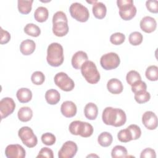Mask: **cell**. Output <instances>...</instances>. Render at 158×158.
<instances>
[{
  "mask_svg": "<svg viewBox=\"0 0 158 158\" xmlns=\"http://www.w3.org/2000/svg\"><path fill=\"white\" fill-rule=\"evenodd\" d=\"M33 2V0H30V1L19 0L17 1V7H18V10L19 12L22 14H29L31 10Z\"/></svg>",
  "mask_w": 158,
  "mask_h": 158,
  "instance_id": "obj_27",
  "label": "cell"
},
{
  "mask_svg": "<svg viewBox=\"0 0 158 158\" xmlns=\"http://www.w3.org/2000/svg\"><path fill=\"white\" fill-rule=\"evenodd\" d=\"M127 128L130 130L132 136V140H136L140 138L141 135V130L137 125L132 124L129 125Z\"/></svg>",
  "mask_w": 158,
  "mask_h": 158,
  "instance_id": "obj_39",
  "label": "cell"
},
{
  "mask_svg": "<svg viewBox=\"0 0 158 158\" xmlns=\"http://www.w3.org/2000/svg\"><path fill=\"white\" fill-rule=\"evenodd\" d=\"M88 59L87 54L83 51L76 52L72 56L71 63L72 67L75 69H80L82 65Z\"/></svg>",
  "mask_w": 158,
  "mask_h": 158,
  "instance_id": "obj_15",
  "label": "cell"
},
{
  "mask_svg": "<svg viewBox=\"0 0 158 158\" xmlns=\"http://www.w3.org/2000/svg\"><path fill=\"white\" fill-rule=\"evenodd\" d=\"M131 86V91L133 92L135 94L146 91L147 89V85L146 83L141 80H138L136 82H135Z\"/></svg>",
  "mask_w": 158,
  "mask_h": 158,
  "instance_id": "obj_37",
  "label": "cell"
},
{
  "mask_svg": "<svg viewBox=\"0 0 158 158\" xmlns=\"http://www.w3.org/2000/svg\"><path fill=\"white\" fill-rule=\"evenodd\" d=\"M143 35L140 32L133 31L129 35V43L133 46L139 45L143 41Z\"/></svg>",
  "mask_w": 158,
  "mask_h": 158,
  "instance_id": "obj_31",
  "label": "cell"
},
{
  "mask_svg": "<svg viewBox=\"0 0 158 158\" xmlns=\"http://www.w3.org/2000/svg\"><path fill=\"white\" fill-rule=\"evenodd\" d=\"M85 126V122L75 120L72 122L69 125V131L71 134L74 135L81 136Z\"/></svg>",
  "mask_w": 158,
  "mask_h": 158,
  "instance_id": "obj_23",
  "label": "cell"
},
{
  "mask_svg": "<svg viewBox=\"0 0 158 158\" xmlns=\"http://www.w3.org/2000/svg\"><path fill=\"white\" fill-rule=\"evenodd\" d=\"M69 12L74 19L80 22H86L89 17L88 9L79 2L72 3L69 7Z\"/></svg>",
  "mask_w": 158,
  "mask_h": 158,
  "instance_id": "obj_5",
  "label": "cell"
},
{
  "mask_svg": "<svg viewBox=\"0 0 158 158\" xmlns=\"http://www.w3.org/2000/svg\"><path fill=\"white\" fill-rule=\"evenodd\" d=\"M146 6L148 10L152 13H157L158 12V1L149 0L146 2Z\"/></svg>",
  "mask_w": 158,
  "mask_h": 158,
  "instance_id": "obj_42",
  "label": "cell"
},
{
  "mask_svg": "<svg viewBox=\"0 0 158 158\" xmlns=\"http://www.w3.org/2000/svg\"><path fill=\"white\" fill-rule=\"evenodd\" d=\"M31 80L33 84L36 85H41L45 80V76L41 71H36L32 73Z\"/></svg>",
  "mask_w": 158,
  "mask_h": 158,
  "instance_id": "obj_34",
  "label": "cell"
},
{
  "mask_svg": "<svg viewBox=\"0 0 158 158\" xmlns=\"http://www.w3.org/2000/svg\"><path fill=\"white\" fill-rule=\"evenodd\" d=\"M10 40V33L2 29V27H1V39H0V43L1 44H6Z\"/></svg>",
  "mask_w": 158,
  "mask_h": 158,
  "instance_id": "obj_45",
  "label": "cell"
},
{
  "mask_svg": "<svg viewBox=\"0 0 158 158\" xmlns=\"http://www.w3.org/2000/svg\"><path fill=\"white\" fill-rule=\"evenodd\" d=\"M64 49L58 43H52L47 49L46 60L49 65L52 67H59L64 62Z\"/></svg>",
  "mask_w": 158,
  "mask_h": 158,
  "instance_id": "obj_2",
  "label": "cell"
},
{
  "mask_svg": "<svg viewBox=\"0 0 158 158\" xmlns=\"http://www.w3.org/2000/svg\"><path fill=\"white\" fill-rule=\"evenodd\" d=\"M81 73L86 81L90 84H96L100 80V73L96 64L91 60H87L81 67Z\"/></svg>",
  "mask_w": 158,
  "mask_h": 158,
  "instance_id": "obj_3",
  "label": "cell"
},
{
  "mask_svg": "<svg viewBox=\"0 0 158 158\" xmlns=\"http://www.w3.org/2000/svg\"><path fill=\"white\" fill-rule=\"evenodd\" d=\"M117 138L122 143H128L132 140L131 133L127 128L120 130L117 134Z\"/></svg>",
  "mask_w": 158,
  "mask_h": 158,
  "instance_id": "obj_32",
  "label": "cell"
},
{
  "mask_svg": "<svg viewBox=\"0 0 158 158\" xmlns=\"http://www.w3.org/2000/svg\"><path fill=\"white\" fill-rule=\"evenodd\" d=\"M107 88L110 93L118 94L123 91V86L121 81L118 79L112 78L107 81Z\"/></svg>",
  "mask_w": 158,
  "mask_h": 158,
  "instance_id": "obj_16",
  "label": "cell"
},
{
  "mask_svg": "<svg viewBox=\"0 0 158 158\" xmlns=\"http://www.w3.org/2000/svg\"><path fill=\"white\" fill-rule=\"evenodd\" d=\"M16 96L20 102L27 103L31 101L32 98V93L28 88H22L17 91Z\"/></svg>",
  "mask_w": 158,
  "mask_h": 158,
  "instance_id": "obj_21",
  "label": "cell"
},
{
  "mask_svg": "<svg viewBox=\"0 0 158 158\" xmlns=\"http://www.w3.org/2000/svg\"><path fill=\"white\" fill-rule=\"evenodd\" d=\"M52 32L56 36L62 37L67 34L69 32L68 23L64 22H59L53 23Z\"/></svg>",
  "mask_w": 158,
  "mask_h": 158,
  "instance_id": "obj_18",
  "label": "cell"
},
{
  "mask_svg": "<svg viewBox=\"0 0 158 158\" xmlns=\"http://www.w3.org/2000/svg\"><path fill=\"white\" fill-rule=\"evenodd\" d=\"M36 44L34 41L27 39L23 40L20 45V51L21 53L25 56L31 54L35 50Z\"/></svg>",
  "mask_w": 158,
  "mask_h": 158,
  "instance_id": "obj_17",
  "label": "cell"
},
{
  "mask_svg": "<svg viewBox=\"0 0 158 158\" xmlns=\"http://www.w3.org/2000/svg\"><path fill=\"white\" fill-rule=\"evenodd\" d=\"M117 4L119 9V15L124 20H130L136 14V8L132 0H117Z\"/></svg>",
  "mask_w": 158,
  "mask_h": 158,
  "instance_id": "obj_4",
  "label": "cell"
},
{
  "mask_svg": "<svg viewBox=\"0 0 158 158\" xmlns=\"http://www.w3.org/2000/svg\"><path fill=\"white\" fill-rule=\"evenodd\" d=\"M135 99L138 104H143L149 101L151 98L150 93L146 91H141L135 94Z\"/></svg>",
  "mask_w": 158,
  "mask_h": 158,
  "instance_id": "obj_33",
  "label": "cell"
},
{
  "mask_svg": "<svg viewBox=\"0 0 158 158\" xmlns=\"http://www.w3.org/2000/svg\"><path fill=\"white\" fill-rule=\"evenodd\" d=\"M41 141L47 146L53 145L56 141V136L51 133H45L41 135Z\"/></svg>",
  "mask_w": 158,
  "mask_h": 158,
  "instance_id": "obj_38",
  "label": "cell"
},
{
  "mask_svg": "<svg viewBox=\"0 0 158 158\" xmlns=\"http://www.w3.org/2000/svg\"><path fill=\"white\" fill-rule=\"evenodd\" d=\"M36 157H47V158H53L54 157V154H53V151L52 149H51L47 147H44L42 148L41 149L40 151L38 156Z\"/></svg>",
  "mask_w": 158,
  "mask_h": 158,
  "instance_id": "obj_41",
  "label": "cell"
},
{
  "mask_svg": "<svg viewBox=\"0 0 158 158\" xmlns=\"http://www.w3.org/2000/svg\"><path fill=\"white\" fill-rule=\"evenodd\" d=\"M54 81L55 84L62 91H70L75 87V83L67 73L64 72H59L56 74Z\"/></svg>",
  "mask_w": 158,
  "mask_h": 158,
  "instance_id": "obj_8",
  "label": "cell"
},
{
  "mask_svg": "<svg viewBox=\"0 0 158 158\" xmlns=\"http://www.w3.org/2000/svg\"><path fill=\"white\" fill-rule=\"evenodd\" d=\"M127 150L125 147L117 145L112 149L111 156L113 158H123L127 157Z\"/></svg>",
  "mask_w": 158,
  "mask_h": 158,
  "instance_id": "obj_29",
  "label": "cell"
},
{
  "mask_svg": "<svg viewBox=\"0 0 158 158\" xmlns=\"http://www.w3.org/2000/svg\"><path fill=\"white\" fill-rule=\"evenodd\" d=\"M113 141V137L112 135L107 131L102 132L98 138V143L102 147L109 146Z\"/></svg>",
  "mask_w": 158,
  "mask_h": 158,
  "instance_id": "obj_26",
  "label": "cell"
},
{
  "mask_svg": "<svg viewBox=\"0 0 158 158\" xmlns=\"http://www.w3.org/2000/svg\"><path fill=\"white\" fill-rule=\"evenodd\" d=\"M126 80L127 83L130 85H132L135 82L138 80H141V75L136 70H130L129 71L126 76Z\"/></svg>",
  "mask_w": 158,
  "mask_h": 158,
  "instance_id": "obj_36",
  "label": "cell"
},
{
  "mask_svg": "<svg viewBox=\"0 0 158 158\" xmlns=\"http://www.w3.org/2000/svg\"><path fill=\"white\" fill-rule=\"evenodd\" d=\"M15 108V103L13 99L9 97L2 98L0 101V114L1 120L12 114Z\"/></svg>",
  "mask_w": 158,
  "mask_h": 158,
  "instance_id": "obj_10",
  "label": "cell"
},
{
  "mask_svg": "<svg viewBox=\"0 0 158 158\" xmlns=\"http://www.w3.org/2000/svg\"><path fill=\"white\" fill-rule=\"evenodd\" d=\"M141 29L148 33H152L155 31L157 27V22L155 19L150 16L144 17L140 21Z\"/></svg>",
  "mask_w": 158,
  "mask_h": 158,
  "instance_id": "obj_13",
  "label": "cell"
},
{
  "mask_svg": "<svg viewBox=\"0 0 158 158\" xmlns=\"http://www.w3.org/2000/svg\"><path fill=\"white\" fill-rule=\"evenodd\" d=\"M49 16V12L46 7H38L34 12L35 19L38 22H44L47 20Z\"/></svg>",
  "mask_w": 158,
  "mask_h": 158,
  "instance_id": "obj_25",
  "label": "cell"
},
{
  "mask_svg": "<svg viewBox=\"0 0 158 158\" xmlns=\"http://www.w3.org/2000/svg\"><path fill=\"white\" fill-rule=\"evenodd\" d=\"M18 135L22 143L28 148H33L38 143L36 136L33 130L28 127H22L18 131Z\"/></svg>",
  "mask_w": 158,
  "mask_h": 158,
  "instance_id": "obj_6",
  "label": "cell"
},
{
  "mask_svg": "<svg viewBox=\"0 0 158 158\" xmlns=\"http://www.w3.org/2000/svg\"><path fill=\"white\" fill-rule=\"evenodd\" d=\"M125 40V36L122 33L117 32L110 36V41L114 45H120Z\"/></svg>",
  "mask_w": 158,
  "mask_h": 158,
  "instance_id": "obj_35",
  "label": "cell"
},
{
  "mask_svg": "<svg viewBox=\"0 0 158 158\" xmlns=\"http://www.w3.org/2000/svg\"><path fill=\"white\" fill-rule=\"evenodd\" d=\"M146 77L150 81H157L158 80V67L156 65L149 66L145 72Z\"/></svg>",
  "mask_w": 158,
  "mask_h": 158,
  "instance_id": "obj_30",
  "label": "cell"
},
{
  "mask_svg": "<svg viewBox=\"0 0 158 158\" xmlns=\"http://www.w3.org/2000/svg\"><path fill=\"white\" fill-rule=\"evenodd\" d=\"M92 11L94 16L98 19H102L106 17L107 12L106 6L102 2H96L93 4Z\"/></svg>",
  "mask_w": 158,
  "mask_h": 158,
  "instance_id": "obj_19",
  "label": "cell"
},
{
  "mask_svg": "<svg viewBox=\"0 0 158 158\" xmlns=\"http://www.w3.org/2000/svg\"><path fill=\"white\" fill-rule=\"evenodd\" d=\"M5 155L7 158H24L26 152L20 144H9L6 148Z\"/></svg>",
  "mask_w": 158,
  "mask_h": 158,
  "instance_id": "obj_11",
  "label": "cell"
},
{
  "mask_svg": "<svg viewBox=\"0 0 158 158\" xmlns=\"http://www.w3.org/2000/svg\"><path fill=\"white\" fill-rule=\"evenodd\" d=\"M45 99L48 104L51 105H55L59 102L60 99V95L56 89H50L46 91L45 93Z\"/></svg>",
  "mask_w": 158,
  "mask_h": 158,
  "instance_id": "obj_22",
  "label": "cell"
},
{
  "mask_svg": "<svg viewBox=\"0 0 158 158\" xmlns=\"http://www.w3.org/2000/svg\"><path fill=\"white\" fill-rule=\"evenodd\" d=\"M17 116L21 122H28L32 118L33 111L29 107H22L19 110Z\"/></svg>",
  "mask_w": 158,
  "mask_h": 158,
  "instance_id": "obj_24",
  "label": "cell"
},
{
  "mask_svg": "<svg viewBox=\"0 0 158 158\" xmlns=\"http://www.w3.org/2000/svg\"><path fill=\"white\" fill-rule=\"evenodd\" d=\"M77 109L75 104L71 101L64 102L60 106V112L62 114L67 118L74 117L77 114Z\"/></svg>",
  "mask_w": 158,
  "mask_h": 158,
  "instance_id": "obj_14",
  "label": "cell"
},
{
  "mask_svg": "<svg viewBox=\"0 0 158 158\" xmlns=\"http://www.w3.org/2000/svg\"><path fill=\"white\" fill-rule=\"evenodd\" d=\"M141 158H156V154L154 149L148 148L143 149L140 154Z\"/></svg>",
  "mask_w": 158,
  "mask_h": 158,
  "instance_id": "obj_43",
  "label": "cell"
},
{
  "mask_svg": "<svg viewBox=\"0 0 158 158\" xmlns=\"http://www.w3.org/2000/svg\"><path fill=\"white\" fill-rule=\"evenodd\" d=\"M93 126L88 123L85 122V126H84V129H83V132L81 135V137L83 138H88L91 136L93 133Z\"/></svg>",
  "mask_w": 158,
  "mask_h": 158,
  "instance_id": "obj_44",
  "label": "cell"
},
{
  "mask_svg": "<svg viewBox=\"0 0 158 158\" xmlns=\"http://www.w3.org/2000/svg\"><path fill=\"white\" fill-rule=\"evenodd\" d=\"M142 122L148 130H155L157 127V115L152 111H146L142 115Z\"/></svg>",
  "mask_w": 158,
  "mask_h": 158,
  "instance_id": "obj_12",
  "label": "cell"
},
{
  "mask_svg": "<svg viewBox=\"0 0 158 158\" xmlns=\"http://www.w3.org/2000/svg\"><path fill=\"white\" fill-rule=\"evenodd\" d=\"M102 119L106 125L118 127L125 123L127 116L125 112L121 109L107 107L102 112Z\"/></svg>",
  "mask_w": 158,
  "mask_h": 158,
  "instance_id": "obj_1",
  "label": "cell"
},
{
  "mask_svg": "<svg viewBox=\"0 0 158 158\" xmlns=\"http://www.w3.org/2000/svg\"><path fill=\"white\" fill-rule=\"evenodd\" d=\"M120 63V59L118 55L113 52L102 55L100 59L101 67L106 70H113L117 68Z\"/></svg>",
  "mask_w": 158,
  "mask_h": 158,
  "instance_id": "obj_7",
  "label": "cell"
},
{
  "mask_svg": "<svg viewBox=\"0 0 158 158\" xmlns=\"http://www.w3.org/2000/svg\"><path fill=\"white\" fill-rule=\"evenodd\" d=\"M78 151L77 144L72 141H67L65 142L58 152V157L59 158H72Z\"/></svg>",
  "mask_w": 158,
  "mask_h": 158,
  "instance_id": "obj_9",
  "label": "cell"
},
{
  "mask_svg": "<svg viewBox=\"0 0 158 158\" xmlns=\"http://www.w3.org/2000/svg\"><path fill=\"white\" fill-rule=\"evenodd\" d=\"M59 22H64L67 23L68 20L65 14L62 11L56 12L52 17V23H55Z\"/></svg>",
  "mask_w": 158,
  "mask_h": 158,
  "instance_id": "obj_40",
  "label": "cell"
},
{
  "mask_svg": "<svg viewBox=\"0 0 158 158\" xmlns=\"http://www.w3.org/2000/svg\"><path fill=\"white\" fill-rule=\"evenodd\" d=\"M25 33L33 37H38L41 34V30L38 26L34 23H28L24 27Z\"/></svg>",
  "mask_w": 158,
  "mask_h": 158,
  "instance_id": "obj_28",
  "label": "cell"
},
{
  "mask_svg": "<svg viewBox=\"0 0 158 158\" xmlns=\"http://www.w3.org/2000/svg\"><path fill=\"white\" fill-rule=\"evenodd\" d=\"M98 109L93 102H89L86 104L84 108V114L86 118L89 120H95L98 116Z\"/></svg>",
  "mask_w": 158,
  "mask_h": 158,
  "instance_id": "obj_20",
  "label": "cell"
}]
</instances>
